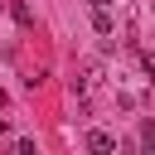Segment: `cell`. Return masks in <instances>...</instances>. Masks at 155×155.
Returning a JSON list of instances; mask_svg holds the SVG:
<instances>
[{"label":"cell","mask_w":155,"mask_h":155,"mask_svg":"<svg viewBox=\"0 0 155 155\" xmlns=\"http://www.w3.org/2000/svg\"><path fill=\"white\" fill-rule=\"evenodd\" d=\"M87 150H92V155H111V150H116V136H107V131H87Z\"/></svg>","instance_id":"cell-1"},{"label":"cell","mask_w":155,"mask_h":155,"mask_svg":"<svg viewBox=\"0 0 155 155\" xmlns=\"http://www.w3.org/2000/svg\"><path fill=\"white\" fill-rule=\"evenodd\" d=\"M87 5H92V10H111L116 0H87Z\"/></svg>","instance_id":"cell-3"},{"label":"cell","mask_w":155,"mask_h":155,"mask_svg":"<svg viewBox=\"0 0 155 155\" xmlns=\"http://www.w3.org/2000/svg\"><path fill=\"white\" fill-rule=\"evenodd\" d=\"M92 29H97L102 39H111V34H116V19H111V10H92Z\"/></svg>","instance_id":"cell-2"}]
</instances>
